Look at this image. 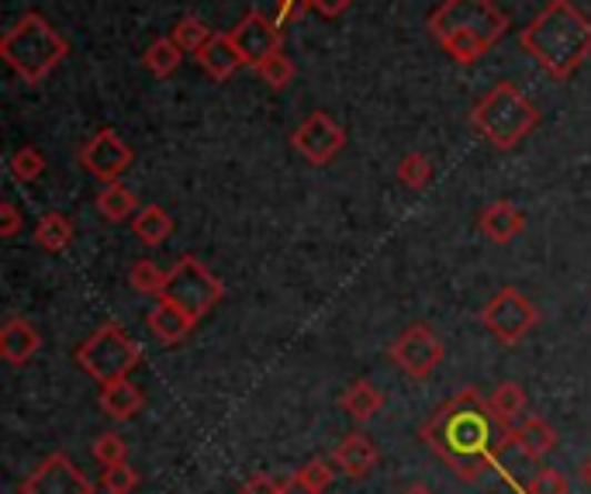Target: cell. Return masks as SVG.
Instances as JSON below:
<instances>
[{
    "label": "cell",
    "mask_w": 591,
    "mask_h": 494,
    "mask_svg": "<svg viewBox=\"0 0 591 494\" xmlns=\"http://www.w3.org/2000/svg\"><path fill=\"white\" fill-rule=\"evenodd\" d=\"M422 443L453 471L457 481H481L484 471L512 443V425L494 415L478 387H460L447 405L422 422Z\"/></svg>",
    "instance_id": "1"
},
{
    "label": "cell",
    "mask_w": 591,
    "mask_h": 494,
    "mask_svg": "<svg viewBox=\"0 0 591 494\" xmlns=\"http://www.w3.org/2000/svg\"><path fill=\"white\" fill-rule=\"evenodd\" d=\"M519 46L553 80H571L591 56V18L571 0H550L519 32Z\"/></svg>",
    "instance_id": "2"
},
{
    "label": "cell",
    "mask_w": 591,
    "mask_h": 494,
    "mask_svg": "<svg viewBox=\"0 0 591 494\" xmlns=\"http://www.w3.org/2000/svg\"><path fill=\"white\" fill-rule=\"evenodd\" d=\"M425 24L457 67L478 63L512 28L509 14L498 11L494 0H443Z\"/></svg>",
    "instance_id": "3"
},
{
    "label": "cell",
    "mask_w": 591,
    "mask_h": 494,
    "mask_svg": "<svg viewBox=\"0 0 591 494\" xmlns=\"http://www.w3.org/2000/svg\"><path fill=\"white\" fill-rule=\"evenodd\" d=\"M0 56H4V63L28 87H36L49 73H56V67L70 56V42L67 36L56 32L46 14L28 11L8 28V36L0 39Z\"/></svg>",
    "instance_id": "4"
},
{
    "label": "cell",
    "mask_w": 591,
    "mask_h": 494,
    "mask_svg": "<svg viewBox=\"0 0 591 494\" xmlns=\"http://www.w3.org/2000/svg\"><path fill=\"white\" fill-rule=\"evenodd\" d=\"M471 125L498 152H512L540 129V108L509 80L494 83L488 94L471 108Z\"/></svg>",
    "instance_id": "5"
},
{
    "label": "cell",
    "mask_w": 591,
    "mask_h": 494,
    "mask_svg": "<svg viewBox=\"0 0 591 494\" xmlns=\"http://www.w3.org/2000/svg\"><path fill=\"white\" fill-rule=\"evenodd\" d=\"M77 363L87 377H93L98 384H111L121 377H132V370H139L142 346L118 322H111L77 346Z\"/></svg>",
    "instance_id": "6"
},
{
    "label": "cell",
    "mask_w": 591,
    "mask_h": 494,
    "mask_svg": "<svg viewBox=\"0 0 591 494\" xmlns=\"http://www.w3.org/2000/svg\"><path fill=\"white\" fill-rule=\"evenodd\" d=\"M167 301L180 304L183 312H191L194 319H204L208 312H214L218 304L226 298V284L218 281V276L194 256H180L173 266H170V276H167V291H163Z\"/></svg>",
    "instance_id": "7"
},
{
    "label": "cell",
    "mask_w": 591,
    "mask_h": 494,
    "mask_svg": "<svg viewBox=\"0 0 591 494\" xmlns=\"http://www.w3.org/2000/svg\"><path fill=\"white\" fill-rule=\"evenodd\" d=\"M481 325L498 339L502 346H519L522 339L533 332L543 315L540 308L529 301L519 288H502L484 308H481Z\"/></svg>",
    "instance_id": "8"
},
{
    "label": "cell",
    "mask_w": 591,
    "mask_h": 494,
    "mask_svg": "<svg viewBox=\"0 0 591 494\" xmlns=\"http://www.w3.org/2000/svg\"><path fill=\"white\" fill-rule=\"evenodd\" d=\"M388 356L394 360V366L401 370V374H409L412 381H425L432 370L443 363L447 346L429 325H412L388 346Z\"/></svg>",
    "instance_id": "9"
},
{
    "label": "cell",
    "mask_w": 591,
    "mask_h": 494,
    "mask_svg": "<svg viewBox=\"0 0 591 494\" xmlns=\"http://www.w3.org/2000/svg\"><path fill=\"white\" fill-rule=\"evenodd\" d=\"M291 145L298 149V157H304L311 167H329L342 149H347V129L332 121L325 111L308 114L291 135Z\"/></svg>",
    "instance_id": "10"
},
{
    "label": "cell",
    "mask_w": 591,
    "mask_h": 494,
    "mask_svg": "<svg viewBox=\"0 0 591 494\" xmlns=\"http://www.w3.org/2000/svg\"><path fill=\"white\" fill-rule=\"evenodd\" d=\"M80 163L87 167L90 177H98L101 183H114L129 173L132 167V149L124 142L114 129H101L93 132L83 145H80Z\"/></svg>",
    "instance_id": "11"
},
{
    "label": "cell",
    "mask_w": 591,
    "mask_h": 494,
    "mask_svg": "<svg viewBox=\"0 0 591 494\" xmlns=\"http://www.w3.org/2000/svg\"><path fill=\"white\" fill-rule=\"evenodd\" d=\"M21 494H93V484L67 453H52L21 481Z\"/></svg>",
    "instance_id": "12"
},
{
    "label": "cell",
    "mask_w": 591,
    "mask_h": 494,
    "mask_svg": "<svg viewBox=\"0 0 591 494\" xmlns=\"http://www.w3.org/2000/svg\"><path fill=\"white\" fill-rule=\"evenodd\" d=\"M232 39L246 59V67H257L263 63L267 56L280 52L284 46V32H280V21L277 18H267L263 11H249L236 28H232Z\"/></svg>",
    "instance_id": "13"
},
{
    "label": "cell",
    "mask_w": 591,
    "mask_h": 494,
    "mask_svg": "<svg viewBox=\"0 0 591 494\" xmlns=\"http://www.w3.org/2000/svg\"><path fill=\"white\" fill-rule=\"evenodd\" d=\"M194 59H198V67L208 73V80H214V83L232 80V77L246 67V59H242V52H239L232 32H214V36L208 39V46H204Z\"/></svg>",
    "instance_id": "14"
},
{
    "label": "cell",
    "mask_w": 591,
    "mask_h": 494,
    "mask_svg": "<svg viewBox=\"0 0 591 494\" xmlns=\"http://www.w3.org/2000/svg\"><path fill=\"white\" fill-rule=\"evenodd\" d=\"M146 322H149V332L160 339L163 346H180L183 339L194 332V325H198L201 319H194L191 312H183L180 304L160 298V301L152 304V312H149Z\"/></svg>",
    "instance_id": "15"
},
{
    "label": "cell",
    "mask_w": 591,
    "mask_h": 494,
    "mask_svg": "<svg viewBox=\"0 0 591 494\" xmlns=\"http://www.w3.org/2000/svg\"><path fill=\"white\" fill-rule=\"evenodd\" d=\"M332 463L347 477L357 481V477H367L373 467H378L381 453H378V446H373L370 436H363V432H350V436L332 450Z\"/></svg>",
    "instance_id": "16"
},
{
    "label": "cell",
    "mask_w": 591,
    "mask_h": 494,
    "mask_svg": "<svg viewBox=\"0 0 591 494\" xmlns=\"http://www.w3.org/2000/svg\"><path fill=\"white\" fill-rule=\"evenodd\" d=\"M39 350H42V332L28 319L14 315L4 322V329H0V356L11 366H24Z\"/></svg>",
    "instance_id": "17"
},
{
    "label": "cell",
    "mask_w": 591,
    "mask_h": 494,
    "mask_svg": "<svg viewBox=\"0 0 591 494\" xmlns=\"http://www.w3.org/2000/svg\"><path fill=\"white\" fill-rule=\"evenodd\" d=\"M478 225L481 232L498 242V245H509L512 239L522 235L525 229V214L512 204V201H491L481 214H478Z\"/></svg>",
    "instance_id": "18"
},
{
    "label": "cell",
    "mask_w": 591,
    "mask_h": 494,
    "mask_svg": "<svg viewBox=\"0 0 591 494\" xmlns=\"http://www.w3.org/2000/svg\"><path fill=\"white\" fill-rule=\"evenodd\" d=\"M101 412L111 415L114 422H129L142 412L146 405V397L139 391V384H132L129 377H121V381H111V384H101Z\"/></svg>",
    "instance_id": "19"
},
{
    "label": "cell",
    "mask_w": 591,
    "mask_h": 494,
    "mask_svg": "<svg viewBox=\"0 0 591 494\" xmlns=\"http://www.w3.org/2000/svg\"><path fill=\"white\" fill-rule=\"evenodd\" d=\"M512 443L519 446L522 456L529 460H543L553 446H557V429L547 419H525L512 429Z\"/></svg>",
    "instance_id": "20"
},
{
    "label": "cell",
    "mask_w": 591,
    "mask_h": 494,
    "mask_svg": "<svg viewBox=\"0 0 591 494\" xmlns=\"http://www.w3.org/2000/svg\"><path fill=\"white\" fill-rule=\"evenodd\" d=\"M98 211H101V219H108L111 225L129 222L139 214V198H136L132 188H124L121 180H114V183H104V191L98 194Z\"/></svg>",
    "instance_id": "21"
},
{
    "label": "cell",
    "mask_w": 591,
    "mask_h": 494,
    "mask_svg": "<svg viewBox=\"0 0 591 494\" xmlns=\"http://www.w3.org/2000/svg\"><path fill=\"white\" fill-rule=\"evenodd\" d=\"M339 405H342V412H347L353 422H370L373 415L381 412L384 394L373 387L370 381H357V384H350L347 391H342Z\"/></svg>",
    "instance_id": "22"
},
{
    "label": "cell",
    "mask_w": 591,
    "mask_h": 494,
    "mask_svg": "<svg viewBox=\"0 0 591 494\" xmlns=\"http://www.w3.org/2000/svg\"><path fill=\"white\" fill-rule=\"evenodd\" d=\"M132 232L139 242L146 245H163L170 235H173V219H170V211L160 208V204H146L139 208V214L132 219Z\"/></svg>",
    "instance_id": "23"
},
{
    "label": "cell",
    "mask_w": 591,
    "mask_h": 494,
    "mask_svg": "<svg viewBox=\"0 0 591 494\" xmlns=\"http://www.w3.org/2000/svg\"><path fill=\"white\" fill-rule=\"evenodd\" d=\"M36 245L46 253H67L73 245V222L59 211L42 214L39 225H36Z\"/></svg>",
    "instance_id": "24"
},
{
    "label": "cell",
    "mask_w": 591,
    "mask_h": 494,
    "mask_svg": "<svg viewBox=\"0 0 591 494\" xmlns=\"http://www.w3.org/2000/svg\"><path fill=\"white\" fill-rule=\"evenodd\" d=\"M183 49L173 42V39H156V42H149V49H146V56H142V63H146V70L152 73V77H160V80H167V77H173L177 70H180V63H183Z\"/></svg>",
    "instance_id": "25"
},
{
    "label": "cell",
    "mask_w": 591,
    "mask_h": 494,
    "mask_svg": "<svg viewBox=\"0 0 591 494\" xmlns=\"http://www.w3.org/2000/svg\"><path fill=\"white\" fill-rule=\"evenodd\" d=\"M214 32L211 28L201 21V18H194V14H187V18H180L177 24H173V32H170V39L187 52V56H198L204 46H208V39H211Z\"/></svg>",
    "instance_id": "26"
},
{
    "label": "cell",
    "mask_w": 591,
    "mask_h": 494,
    "mask_svg": "<svg viewBox=\"0 0 591 494\" xmlns=\"http://www.w3.org/2000/svg\"><path fill=\"white\" fill-rule=\"evenodd\" d=\"M167 276H170V270H160L152 260H136L132 270H129V284H132V291H139V294L163 298Z\"/></svg>",
    "instance_id": "27"
},
{
    "label": "cell",
    "mask_w": 591,
    "mask_h": 494,
    "mask_svg": "<svg viewBox=\"0 0 591 494\" xmlns=\"http://www.w3.org/2000/svg\"><path fill=\"white\" fill-rule=\"evenodd\" d=\"M253 70H257V77H260L270 90H284V87L294 80V73H298L294 59H291V56H284V49L273 52V56H267L263 63H257Z\"/></svg>",
    "instance_id": "28"
},
{
    "label": "cell",
    "mask_w": 591,
    "mask_h": 494,
    "mask_svg": "<svg viewBox=\"0 0 591 494\" xmlns=\"http://www.w3.org/2000/svg\"><path fill=\"white\" fill-rule=\"evenodd\" d=\"M491 409H494V415H498V419L512 425V422L525 412V391H522L515 381L498 384V387H494V394H491Z\"/></svg>",
    "instance_id": "29"
},
{
    "label": "cell",
    "mask_w": 591,
    "mask_h": 494,
    "mask_svg": "<svg viewBox=\"0 0 591 494\" xmlns=\"http://www.w3.org/2000/svg\"><path fill=\"white\" fill-rule=\"evenodd\" d=\"M432 173H435V167L429 157H422V152H409V157L398 163V180L409 191H425L432 183Z\"/></svg>",
    "instance_id": "30"
},
{
    "label": "cell",
    "mask_w": 591,
    "mask_h": 494,
    "mask_svg": "<svg viewBox=\"0 0 591 494\" xmlns=\"http://www.w3.org/2000/svg\"><path fill=\"white\" fill-rule=\"evenodd\" d=\"M8 167H11V177L18 183H36L46 173V157L36 145H21V149H14V157H11Z\"/></svg>",
    "instance_id": "31"
},
{
    "label": "cell",
    "mask_w": 591,
    "mask_h": 494,
    "mask_svg": "<svg viewBox=\"0 0 591 494\" xmlns=\"http://www.w3.org/2000/svg\"><path fill=\"white\" fill-rule=\"evenodd\" d=\"M90 453H93V460L101 463V467H114V463L129 460V443H124L118 432H104V436L93 440Z\"/></svg>",
    "instance_id": "32"
},
{
    "label": "cell",
    "mask_w": 591,
    "mask_h": 494,
    "mask_svg": "<svg viewBox=\"0 0 591 494\" xmlns=\"http://www.w3.org/2000/svg\"><path fill=\"white\" fill-rule=\"evenodd\" d=\"M101 487L108 494H132L139 487V474L129 467V463H114V467H104Z\"/></svg>",
    "instance_id": "33"
},
{
    "label": "cell",
    "mask_w": 591,
    "mask_h": 494,
    "mask_svg": "<svg viewBox=\"0 0 591 494\" xmlns=\"http://www.w3.org/2000/svg\"><path fill=\"white\" fill-rule=\"evenodd\" d=\"M529 494H571V484L560 471H540L525 487Z\"/></svg>",
    "instance_id": "34"
},
{
    "label": "cell",
    "mask_w": 591,
    "mask_h": 494,
    "mask_svg": "<svg viewBox=\"0 0 591 494\" xmlns=\"http://www.w3.org/2000/svg\"><path fill=\"white\" fill-rule=\"evenodd\" d=\"M301 474H304V481L315 487L319 494L325 491V487H332V477H335V471H332V463L329 460H322V456H315V460H308L304 467H301Z\"/></svg>",
    "instance_id": "35"
},
{
    "label": "cell",
    "mask_w": 591,
    "mask_h": 494,
    "mask_svg": "<svg viewBox=\"0 0 591 494\" xmlns=\"http://www.w3.org/2000/svg\"><path fill=\"white\" fill-rule=\"evenodd\" d=\"M308 11H311V0H277V21H280V28L298 21V18H304Z\"/></svg>",
    "instance_id": "36"
},
{
    "label": "cell",
    "mask_w": 591,
    "mask_h": 494,
    "mask_svg": "<svg viewBox=\"0 0 591 494\" xmlns=\"http://www.w3.org/2000/svg\"><path fill=\"white\" fill-rule=\"evenodd\" d=\"M21 225H24L21 211H18L11 201H4V204H0V235H4V239H11V235H18V232H21Z\"/></svg>",
    "instance_id": "37"
},
{
    "label": "cell",
    "mask_w": 591,
    "mask_h": 494,
    "mask_svg": "<svg viewBox=\"0 0 591 494\" xmlns=\"http://www.w3.org/2000/svg\"><path fill=\"white\" fill-rule=\"evenodd\" d=\"M239 494H280V484L267 474H253L239 487Z\"/></svg>",
    "instance_id": "38"
},
{
    "label": "cell",
    "mask_w": 591,
    "mask_h": 494,
    "mask_svg": "<svg viewBox=\"0 0 591 494\" xmlns=\"http://www.w3.org/2000/svg\"><path fill=\"white\" fill-rule=\"evenodd\" d=\"M353 8V0H311V11H319L322 18H339Z\"/></svg>",
    "instance_id": "39"
},
{
    "label": "cell",
    "mask_w": 591,
    "mask_h": 494,
    "mask_svg": "<svg viewBox=\"0 0 591 494\" xmlns=\"http://www.w3.org/2000/svg\"><path fill=\"white\" fill-rule=\"evenodd\" d=\"M280 494H319V491L304 481L301 471H294V474H288L284 481H280Z\"/></svg>",
    "instance_id": "40"
},
{
    "label": "cell",
    "mask_w": 591,
    "mask_h": 494,
    "mask_svg": "<svg viewBox=\"0 0 591 494\" xmlns=\"http://www.w3.org/2000/svg\"><path fill=\"white\" fill-rule=\"evenodd\" d=\"M401 494H432V487H425V484H409Z\"/></svg>",
    "instance_id": "41"
},
{
    "label": "cell",
    "mask_w": 591,
    "mask_h": 494,
    "mask_svg": "<svg viewBox=\"0 0 591 494\" xmlns=\"http://www.w3.org/2000/svg\"><path fill=\"white\" fill-rule=\"evenodd\" d=\"M581 481H584V484L591 487V456H588V460L581 463Z\"/></svg>",
    "instance_id": "42"
}]
</instances>
